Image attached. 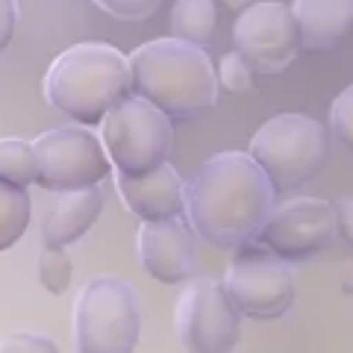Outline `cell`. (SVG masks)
<instances>
[{"mask_svg": "<svg viewBox=\"0 0 353 353\" xmlns=\"http://www.w3.org/2000/svg\"><path fill=\"white\" fill-rule=\"evenodd\" d=\"M330 136L309 115H274L253 132L248 157L262 168L274 192H294L312 183L327 165Z\"/></svg>", "mask_w": 353, "mask_h": 353, "instance_id": "obj_4", "label": "cell"}, {"mask_svg": "<svg viewBox=\"0 0 353 353\" xmlns=\"http://www.w3.org/2000/svg\"><path fill=\"white\" fill-rule=\"evenodd\" d=\"M141 309L136 289L118 277L85 283L74 303L77 353H132L139 345Z\"/></svg>", "mask_w": 353, "mask_h": 353, "instance_id": "obj_5", "label": "cell"}, {"mask_svg": "<svg viewBox=\"0 0 353 353\" xmlns=\"http://www.w3.org/2000/svg\"><path fill=\"white\" fill-rule=\"evenodd\" d=\"M94 3L118 21H145L162 6V0H94Z\"/></svg>", "mask_w": 353, "mask_h": 353, "instance_id": "obj_23", "label": "cell"}, {"mask_svg": "<svg viewBox=\"0 0 353 353\" xmlns=\"http://www.w3.org/2000/svg\"><path fill=\"white\" fill-rule=\"evenodd\" d=\"M36 150V183L48 192H74L97 185L112 176L101 139L83 124H65L48 130L32 141Z\"/></svg>", "mask_w": 353, "mask_h": 353, "instance_id": "obj_7", "label": "cell"}, {"mask_svg": "<svg viewBox=\"0 0 353 353\" xmlns=\"http://www.w3.org/2000/svg\"><path fill=\"white\" fill-rule=\"evenodd\" d=\"M74 265L65 248H44L39 256V283L48 294H62L71 285Z\"/></svg>", "mask_w": 353, "mask_h": 353, "instance_id": "obj_19", "label": "cell"}, {"mask_svg": "<svg viewBox=\"0 0 353 353\" xmlns=\"http://www.w3.org/2000/svg\"><path fill=\"white\" fill-rule=\"evenodd\" d=\"M330 130L345 148L353 145V88L347 85L345 92L336 94L333 106H330Z\"/></svg>", "mask_w": 353, "mask_h": 353, "instance_id": "obj_21", "label": "cell"}, {"mask_svg": "<svg viewBox=\"0 0 353 353\" xmlns=\"http://www.w3.org/2000/svg\"><path fill=\"white\" fill-rule=\"evenodd\" d=\"M215 80H218V88H227L230 94H241L253 85V71L239 50H230L218 59Z\"/></svg>", "mask_w": 353, "mask_h": 353, "instance_id": "obj_20", "label": "cell"}, {"mask_svg": "<svg viewBox=\"0 0 353 353\" xmlns=\"http://www.w3.org/2000/svg\"><path fill=\"white\" fill-rule=\"evenodd\" d=\"M227 9H233V12H241L245 6H250V0H224Z\"/></svg>", "mask_w": 353, "mask_h": 353, "instance_id": "obj_26", "label": "cell"}, {"mask_svg": "<svg viewBox=\"0 0 353 353\" xmlns=\"http://www.w3.org/2000/svg\"><path fill=\"white\" fill-rule=\"evenodd\" d=\"M115 185L124 206L141 221L180 218L185 209V185L174 165L162 162L159 168L141 176H127L115 171Z\"/></svg>", "mask_w": 353, "mask_h": 353, "instance_id": "obj_13", "label": "cell"}, {"mask_svg": "<svg viewBox=\"0 0 353 353\" xmlns=\"http://www.w3.org/2000/svg\"><path fill=\"white\" fill-rule=\"evenodd\" d=\"M30 212H32V203L27 189H15V185L0 183V253L15 248V241L27 233Z\"/></svg>", "mask_w": 353, "mask_h": 353, "instance_id": "obj_17", "label": "cell"}, {"mask_svg": "<svg viewBox=\"0 0 353 353\" xmlns=\"http://www.w3.org/2000/svg\"><path fill=\"white\" fill-rule=\"evenodd\" d=\"M132 94L130 62L112 44L85 41L62 50L44 77V97L74 124L94 127L118 101Z\"/></svg>", "mask_w": 353, "mask_h": 353, "instance_id": "obj_3", "label": "cell"}, {"mask_svg": "<svg viewBox=\"0 0 353 353\" xmlns=\"http://www.w3.org/2000/svg\"><path fill=\"white\" fill-rule=\"evenodd\" d=\"M339 218L333 201L321 197H297V201L274 203L259 230V245L285 262H301L318 256L336 245Z\"/></svg>", "mask_w": 353, "mask_h": 353, "instance_id": "obj_10", "label": "cell"}, {"mask_svg": "<svg viewBox=\"0 0 353 353\" xmlns=\"http://www.w3.org/2000/svg\"><path fill=\"white\" fill-rule=\"evenodd\" d=\"M277 192L245 150H224L206 159L185 185L189 227L209 248L236 253L256 245Z\"/></svg>", "mask_w": 353, "mask_h": 353, "instance_id": "obj_1", "label": "cell"}, {"mask_svg": "<svg viewBox=\"0 0 353 353\" xmlns=\"http://www.w3.org/2000/svg\"><path fill=\"white\" fill-rule=\"evenodd\" d=\"M218 30L215 0H176L171 9V36L206 48Z\"/></svg>", "mask_w": 353, "mask_h": 353, "instance_id": "obj_16", "label": "cell"}, {"mask_svg": "<svg viewBox=\"0 0 353 353\" xmlns=\"http://www.w3.org/2000/svg\"><path fill=\"white\" fill-rule=\"evenodd\" d=\"M221 285L239 315H248L253 321L283 318L294 303V274L289 262L265 248L250 245L236 250Z\"/></svg>", "mask_w": 353, "mask_h": 353, "instance_id": "obj_8", "label": "cell"}, {"mask_svg": "<svg viewBox=\"0 0 353 353\" xmlns=\"http://www.w3.org/2000/svg\"><path fill=\"white\" fill-rule=\"evenodd\" d=\"M101 212H103V192L97 185L57 192V201L50 203L41 227L44 248H68L71 241L83 239Z\"/></svg>", "mask_w": 353, "mask_h": 353, "instance_id": "obj_15", "label": "cell"}, {"mask_svg": "<svg viewBox=\"0 0 353 353\" xmlns=\"http://www.w3.org/2000/svg\"><path fill=\"white\" fill-rule=\"evenodd\" d=\"M0 353H59V347L50 336L18 330V333H9L0 339Z\"/></svg>", "mask_w": 353, "mask_h": 353, "instance_id": "obj_22", "label": "cell"}, {"mask_svg": "<svg viewBox=\"0 0 353 353\" xmlns=\"http://www.w3.org/2000/svg\"><path fill=\"white\" fill-rule=\"evenodd\" d=\"M236 50L245 57L253 74L277 77L283 74L297 57L301 39H297L294 15L285 3H250L241 9L233 27Z\"/></svg>", "mask_w": 353, "mask_h": 353, "instance_id": "obj_11", "label": "cell"}, {"mask_svg": "<svg viewBox=\"0 0 353 353\" xmlns=\"http://www.w3.org/2000/svg\"><path fill=\"white\" fill-rule=\"evenodd\" d=\"M36 150L24 139H0V183L27 189L36 183Z\"/></svg>", "mask_w": 353, "mask_h": 353, "instance_id": "obj_18", "label": "cell"}, {"mask_svg": "<svg viewBox=\"0 0 353 353\" xmlns=\"http://www.w3.org/2000/svg\"><path fill=\"white\" fill-rule=\"evenodd\" d=\"M289 9L301 48L309 53H333L350 36L353 0H294Z\"/></svg>", "mask_w": 353, "mask_h": 353, "instance_id": "obj_14", "label": "cell"}, {"mask_svg": "<svg viewBox=\"0 0 353 353\" xmlns=\"http://www.w3.org/2000/svg\"><path fill=\"white\" fill-rule=\"evenodd\" d=\"M101 145L112 162V171L127 176L150 174L168 162L174 148V121L139 94H127L103 115Z\"/></svg>", "mask_w": 353, "mask_h": 353, "instance_id": "obj_6", "label": "cell"}, {"mask_svg": "<svg viewBox=\"0 0 353 353\" xmlns=\"http://www.w3.org/2000/svg\"><path fill=\"white\" fill-rule=\"evenodd\" d=\"M333 206L339 218V236H345V241H350V197H339Z\"/></svg>", "mask_w": 353, "mask_h": 353, "instance_id": "obj_25", "label": "cell"}, {"mask_svg": "<svg viewBox=\"0 0 353 353\" xmlns=\"http://www.w3.org/2000/svg\"><path fill=\"white\" fill-rule=\"evenodd\" d=\"M18 27V3L15 0H0V53L12 44Z\"/></svg>", "mask_w": 353, "mask_h": 353, "instance_id": "obj_24", "label": "cell"}, {"mask_svg": "<svg viewBox=\"0 0 353 353\" xmlns=\"http://www.w3.org/2000/svg\"><path fill=\"white\" fill-rule=\"evenodd\" d=\"M174 330L189 353H233L241 333V315L212 277L192 280L174 309Z\"/></svg>", "mask_w": 353, "mask_h": 353, "instance_id": "obj_9", "label": "cell"}, {"mask_svg": "<svg viewBox=\"0 0 353 353\" xmlns=\"http://www.w3.org/2000/svg\"><path fill=\"white\" fill-rule=\"evenodd\" d=\"M127 62L132 92L171 121L201 118L218 103V80L206 48L171 36L141 44Z\"/></svg>", "mask_w": 353, "mask_h": 353, "instance_id": "obj_2", "label": "cell"}, {"mask_svg": "<svg viewBox=\"0 0 353 353\" xmlns=\"http://www.w3.org/2000/svg\"><path fill=\"white\" fill-rule=\"evenodd\" d=\"M139 256L145 271L165 285H176L194 277L197 271V236L180 218L145 221L139 230Z\"/></svg>", "mask_w": 353, "mask_h": 353, "instance_id": "obj_12", "label": "cell"}]
</instances>
